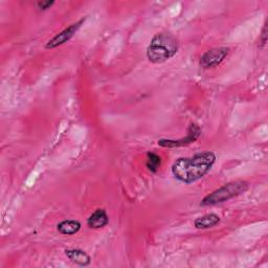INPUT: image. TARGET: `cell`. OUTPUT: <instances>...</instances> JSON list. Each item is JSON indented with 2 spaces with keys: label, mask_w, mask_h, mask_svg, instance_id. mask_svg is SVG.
<instances>
[{
  "label": "cell",
  "mask_w": 268,
  "mask_h": 268,
  "mask_svg": "<svg viewBox=\"0 0 268 268\" xmlns=\"http://www.w3.org/2000/svg\"><path fill=\"white\" fill-rule=\"evenodd\" d=\"M57 229L62 235H75L80 229H81V223L78 220H64L60 222L57 226Z\"/></svg>",
  "instance_id": "obj_10"
},
{
  "label": "cell",
  "mask_w": 268,
  "mask_h": 268,
  "mask_svg": "<svg viewBox=\"0 0 268 268\" xmlns=\"http://www.w3.org/2000/svg\"><path fill=\"white\" fill-rule=\"evenodd\" d=\"M220 222V217L216 214H206V215L197 218L194 221V225L198 229H205V228H210L217 225Z\"/></svg>",
  "instance_id": "obj_9"
},
{
  "label": "cell",
  "mask_w": 268,
  "mask_h": 268,
  "mask_svg": "<svg viewBox=\"0 0 268 268\" xmlns=\"http://www.w3.org/2000/svg\"><path fill=\"white\" fill-rule=\"evenodd\" d=\"M160 164H162V158H160L159 155L152 152H149L147 154L146 166L150 172L156 173L160 167Z\"/></svg>",
  "instance_id": "obj_11"
},
{
  "label": "cell",
  "mask_w": 268,
  "mask_h": 268,
  "mask_svg": "<svg viewBox=\"0 0 268 268\" xmlns=\"http://www.w3.org/2000/svg\"><path fill=\"white\" fill-rule=\"evenodd\" d=\"M260 41H261V47H263L266 44V41H267V22H265V24H264L262 37H261Z\"/></svg>",
  "instance_id": "obj_13"
},
{
  "label": "cell",
  "mask_w": 268,
  "mask_h": 268,
  "mask_svg": "<svg viewBox=\"0 0 268 268\" xmlns=\"http://www.w3.org/2000/svg\"><path fill=\"white\" fill-rule=\"evenodd\" d=\"M247 189H248V183L246 181H243V180L232 181V182L219 187L218 190L214 191L209 195L205 196L201 200L200 204L203 206H208V205H215L218 203H222L224 201H227L236 196H239L242 193L246 192Z\"/></svg>",
  "instance_id": "obj_3"
},
{
  "label": "cell",
  "mask_w": 268,
  "mask_h": 268,
  "mask_svg": "<svg viewBox=\"0 0 268 268\" xmlns=\"http://www.w3.org/2000/svg\"><path fill=\"white\" fill-rule=\"evenodd\" d=\"M216 162V155L210 151L197 153L191 157L178 158L172 166L173 176L185 184L204 177Z\"/></svg>",
  "instance_id": "obj_1"
},
{
  "label": "cell",
  "mask_w": 268,
  "mask_h": 268,
  "mask_svg": "<svg viewBox=\"0 0 268 268\" xmlns=\"http://www.w3.org/2000/svg\"><path fill=\"white\" fill-rule=\"evenodd\" d=\"M53 5H55V2H39L37 4V7L40 11H46L50 9Z\"/></svg>",
  "instance_id": "obj_12"
},
{
  "label": "cell",
  "mask_w": 268,
  "mask_h": 268,
  "mask_svg": "<svg viewBox=\"0 0 268 268\" xmlns=\"http://www.w3.org/2000/svg\"><path fill=\"white\" fill-rule=\"evenodd\" d=\"M201 134V130L200 128L195 125V124H191V126L187 129V134L186 137L180 140H159L157 143L160 147L164 148H176V147H183V146H187L194 142L197 141V139L200 137Z\"/></svg>",
  "instance_id": "obj_4"
},
{
  "label": "cell",
  "mask_w": 268,
  "mask_h": 268,
  "mask_svg": "<svg viewBox=\"0 0 268 268\" xmlns=\"http://www.w3.org/2000/svg\"><path fill=\"white\" fill-rule=\"evenodd\" d=\"M109 222V218L108 215H107V213L105 209L103 208H99L95 212H93L90 217L87 220V225L90 228H103L104 226H106Z\"/></svg>",
  "instance_id": "obj_7"
},
{
  "label": "cell",
  "mask_w": 268,
  "mask_h": 268,
  "mask_svg": "<svg viewBox=\"0 0 268 268\" xmlns=\"http://www.w3.org/2000/svg\"><path fill=\"white\" fill-rule=\"evenodd\" d=\"M227 47H216L207 50L200 59V66L208 69L220 65L228 55Z\"/></svg>",
  "instance_id": "obj_5"
},
{
  "label": "cell",
  "mask_w": 268,
  "mask_h": 268,
  "mask_svg": "<svg viewBox=\"0 0 268 268\" xmlns=\"http://www.w3.org/2000/svg\"><path fill=\"white\" fill-rule=\"evenodd\" d=\"M178 42L170 34H157L151 40L147 48V57L150 62L164 63L176 55Z\"/></svg>",
  "instance_id": "obj_2"
},
{
  "label": "cell",
  "mask_w": 268,
  "mask_h": 268,
  "mask_svg": "<svg viewBox=\"0 0 268 268\" xmlns=\"http://www.w3.org/2000/svg\"><path fill=\"white\" fill-rule=\"evenodd\" d=\"M84 21H85V19H82V20H80V21L71 24L70 26H68L67 29H65L60 34H58L57 36L53 37L51 40H49L47 42V44L45 45V48H47V49L56 48V47L66 43L67 41H69L74 36V34L79 31V29L81 28V25L83 24Z\"/></svg>",
  "instance_id": "obj_6"
},
{
  "label": "cell",
  "mask_w": 268,
  "mask_h": 268,
  "mask_svg": "<svg viewBox=\"0 0 268 268\" xmlns=\"http://www.w3.org/2000/svg\"><path fill=\"white\" fill-rule=\"evenodd\" d=\"M65 255L67 256V258L72 263H74L76 265H80V266H87L91 262V259H90L89 255L86 254L82 250H78V248L66 250L65 251Z\"/></svg>",
  "instance_id": "obj_8"
}]
</instances>
